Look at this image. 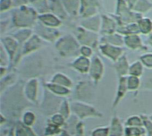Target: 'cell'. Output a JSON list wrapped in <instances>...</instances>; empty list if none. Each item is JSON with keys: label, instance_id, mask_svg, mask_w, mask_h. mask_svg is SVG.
I'll use <instances>...</instances> for the list:
<instances>
[{"label": "cell", "instance_id": "52a82bcc", "mask_svg": "<svg viewBox=\"0 0 152 136\" xmlns=\"http://www.w3.org/2000/svg\"><path fill=\"white\" fill-rule=\"evenodd\" d=\"M76 39H77L81 46H88L92 48H96L99 42H100V39L99 38L98 33L90 31L82 26L77 28Z\"/></svg>", "mask_w": 152, "mask_h": 136}, {"label": "cell", "instance_id": "4316f807", "mask_svg": "<svg viewBox=\"0 0 152 136\" xmlns=\"http://www.w3.org/2000/svg\"><path fill=\"white\" fill-rule=\"evenodd\" d=\"M50 83L59 84L62 86H64L66 88L72 89L73 87V82L64 74L63 73H56L55 74L52 78L50 79Z\"/></svg>", "mask_w": 152, "mask_h": 136}, {"label": "cell", "instance_id": "7a4b0ae2", "mask_svg": "<svg viewBox=\"0 0 152 136\" xmlns=\"http://www.w3.org/2000/svg\"><path fill=\"white\" fill-rule=\"evenodd\" d=\"M39 18L37 11L27 6H21L13 12V23L15 26L25 29L35 25L36 20Z\"/></svg>", "mask_w": 152, "mask_h": 136}, {"label": "cell", "instance_id": "4fadbf2b", "mask_svg": "<svg viewBox=\"0 0 152 136\" xmlns=\"http://www.w3.org/2000/svg\"><path fill=\"white\" fill-rule=\"evenodd\" d=\"M99 0H81L80 15L85 19L96 15L98 12Z\"/></svg>", "mask_w": 152, "mask_h": 136}, {"label": "cell", "instance_id": "cb8c5ba5", "mask_svg": "<svg viewBox=\"0 0 152 136\" xmlns=\"http://www.w3.org/2000/svg\"><path fill=\"white\" fill-rule=\"evenodd\" d=\"M124 46L132 50L143 49V43L139 35H128L124 36Z\"/></svg>", "mask_w": 152, "mask_h": 136}, {"label": "cell", "instance_id": "f1b7e54d", "mask_svg": "<svg viewBox=\"0 0 152 136\" xmlns=\"http://www.w3.org/2000/svg\"><path fill=\"white\" fill-rule=\"evenodd\" d=\"M49 9L52 10L53 14L58 16L59 18L66 16L67 13L63 6V3L60 2L59 0H51L49 4Z\"/></svg>", "mask_w": 152, "mask_h": 136}, {"label": "cell", "instance_id": "d4e9b609", "mask_svg": "<svg viewBox=\"0 0 152 136\" xmlns=\"http://www.w3.org/2000/svg\"><path fill=\"white\" fill-rule=\"evenodd\" d=\"M63 6L67 14L77 15L81 10V0H62Z\"/></svg>", "mask_w": 152, "mask_h": 136}, {"label": "cell", "instance_id": "c3c4849f", "mask_svg": "<svg viewBox=\"0 0 152 136\" xmlns=\"http://www.w3.org/2000/svg\"><path fill=\"white\" fill-rule=\"evenodd\" d=\"M138 0H127V5H128V7L132 10V8L134 7V6L136 5Z\"/></svg>", "mask_w": 152, "mask_h": 136}, {"label": "cell", "instance_id": "74e56055", "mask_svg": "<svg viewBox=\"0 0 152 136\" xmlns=\"http://www.w3.org/2000/svg\"><path fill=\"white\" fill-rule=\"evenodd\" d=\"M63 128L59 127L52 123H48L46 126L45 129V136H56L57 134H61V132H63Z\"/></svg>", "mask_w": 152, "mask_h": 136}, {"label": "cell", "instance_id": "7c38bea8", "mask_svg": "<svg viewBox=\"0 0 152 136\" xmlns=\"http://www.w3.org/2000/svg\"><path fill=\"white\" fill-rule=\"evenodd\" d=\"M1 42H2V46L4 47V48L6 49V51L7 52V54L10 57V62H13L16 56L20 44L13 36L2 37Z\"/></svg>", "mask_w": 152, "mask_h": 136}, {"label": "cell", "instance_id": "5b68a950", "mask_svg": "<svg viewBox=\"0 0 152 136\" xmlns=\"http://www.w3.org/2000/svg\"><path fill=\"white\" fill-rule=\"evenodd\" d=\"M93 82L83 81L79 82L74 90V99L76 101H82L91 104L95 99V86Z\"/></svg>", "mask_w": 152, "mask_h": 136}, {"label": "cell", "instance_id": "d6986e66", "mask_svg": "<svg viewBox=\"0 0 152 136\" xmlns=\"http://www.w3.org/2000/svg\"><path fill=\"white\" fill-rule=\"evenodd\" d=\"M39 21L45 26L50 28H57L62 25L61 19L52 13H45L39 15Z\"/></svg>", "mask_w": 152, "mask_h": 136}, {"label": "cell", "instance_id": "1f68e13d", "mask_svg": "<svg viewBox=\"0 0 152 136\" xmlns=\"http://www.w3.org/2000/svg\"><path fill=\"white\" fill-rule=\"evenodd\" d=\"M144 73V65L143 64L140 62V60L139 61H135L133 62L132 64H130V69H129V75L132 76H136L140 78L141 75Z\"/></svg>", "mask_w": 152, "mask_h": 136}, {"label": "cell", "instance_id": "7bdbcfd3", "mask_svg": "<svg viewBox=\"0 0 152 136\" xmlns=\"http://www.w3.org/2000/svg\"><path fill=\"white\" fill-rule=\"evenodd\" d=\"M0 53H1L0 54V64H1V66H3V67H7L8 63L10 62V57L3 46L1 47Z\"/></svg>", "mask_w": 152, "mask_h": 136}, {"label": "cell", "instance_id": "681fc988", "mask_svg": "<svg viewBox=\"0 0 152 136\" xmlns=\"http://www.w3.org/2000/svg\"><path fill=\"white\" fill-rule=\"evenodd\" d=\"M5 122H7V116H6L4 113L1 112V114H0V124L4 125Z\"/></svg>", "mask_w": 152, "mask_h": 136}, {"label": "cell", "instance_id": "7402d4cb", "mask_svg": "<svg viewBox=\"0 0 152 136\" xmlns=\"http://www.w3.org/2000/svg\"><path fill=\"white\" fill-rule=\"evenodd\" d=\"M45 88H47L51 93H53L54 95H56L57 97H66L72 93L71 89L66 88V87L62 86V85H59V84L50 83V82L47 83L45 84Z\"/></svg>", "mask_w": 152, "mask_h": 136}, {"label": "cell", "instance_id": "e575fe53", "mask_svg": "<svg viewBox=\"0 0 152 136\" xmlns=\"http://www.w3.org/2000/svg\"><path fill=\"white\" fill-rule=\"evenodd\" d=\"M147 132L145 128L142 127H128L125 126L124 136H146Z\"/></svg>", "mask_w": 152, "mask_h": 136}, {"label": "cell", "instance_id": "4dcf8cb0", "mask_svg": "<svg viewBox=\"0 0 152 136\" xmlns=\"http://www.w3.org/2000/svg\"><path fill=\"white\" fill-rule=\"evenodd\" d=\"M140 33L143 35H149L152 32V20L147 17H142L137 22Z\"/></svg>", "mask_w": 152, "mask_h": 136}, {"label": "cell", "instance_id": "ac0fdd59", "mask_svg": "<svg viewBox=\"0 0 152 136\" xmlns=\"http://www.w3.org/2000/svg\"><path fill=\"white\" fill-rule=\"evenodd\" d=\"M129 91L127 87V76L118 78V85H117V91L115 97V99L113 101V107H115L118 106V104L122 101V99L125 97L126 93Z\"/></svg>", "mask_w": 152, "mask_h": 136}, {"label": "cell", "instance_id": "836d02e7", "mask_svg": "<svg viewBox=\"0 0 152 136\" xmlns=\"http://www.w3.org/2000/svg\"><path fill=\"white\" fill-rule=\"evenodd\" d=\"M151 8H152V4L148 0H138L136 5L132 8V11L141 15L142 13H147Z\"/></svg>", "mask_w": 152, "mask_h": 136}, {"label": "cell", "instance_id": "d590c367", "mask_svg": "<svg viewBox=\"0 0 152 136\" xmlns=\"http://www.w3.org/2000/svg\"><path fill=\"white\" fill-rule=\"evenodd\" d=\"M124 126H128V127H142L143 126L142 116H136V115L129 116L125 120Z\"/></svg>", "mask_w": 152, "mask_h": 136}, {"label": "cell", "instance_id": "f546056e", "mask_svg": "<svg viewBox=\"0 0 152 136\" xmlns=\"http://www.w3.org/2000/svg\"><path fill=\"white\" fill-rule=\"evenodd\" d=\"M32 35H33L32 34V31L31 29L25 28V29H21V30L17 31L16 33H15L12 36L18 41V43L21 46H23Z\"/></svg>", "mask_w": 152, "mask_h": 136}, {"label": "cell", "instance_id": "9c48e42d", "mask_svg": "<svg viewBox=\"0 0 152 136\" xmlns=\"http://www.w3.org/2000/svg\"><path fill=\"white\" fill-rule=\"evenodd\" d=\"M35 31L39 37L50 42L57 41L60 36V33L56 29L45 26L40 22L35 24Z\"/></svg>", "mask_w": 152, "mask_h": 136}, {"label": "cell", "instance_id": "b9f144b4", "mask_svg": "<svg viewBox=\"0 0 152 136\" xmlns=\"http://www.w3.org/2000/svg\"><path fill=\"white\" fill-rule=\"evenodd\" d=\"M140 60L143 64L144 67L152 69V53H146L141 55Z\"/></svg>", "mask_w": 152, "mask_h": 136}, {"label": "cell", "instance_id": "f5cc1de1", "mask_svg": "<svg viewBox=\"0 0 152 136\" xmlns=\"http://www.w3.org/2000/svg\"><path fill=\"white\" fill-rule=\"evenodd\" d=\"M148 44L152 47V32L149 34V37H148Z\"/></svg>", "mask_w": 152, "mask_h": 136}, {"label": "cell", "instance_id": "d6a6232c", "mask_svg": "<svg viewBox=\"0 0 152 136\" xmlns=\"http://www.w3.org/2000/svg\"><path fill=\"white\" fill-rule=\"evenodd\" d=\"M37 121V116L35 113L31 110H26L22 115V124L27 127H32Z\"/></svg>", "mask_w": 152, "mask_h": 136}, {"label": "cell", "instance_id": "ba28073f", "mask_svg": "<svg viewBox=\"0 0 152 136\" xmlns=\"http://www.w3.org/2000/svg\"><path fill=\"white\" fill-rule=\"evenodd\" d=\"M105 74V65L100 59L99 56H95L91 59V68L89 75L91 79V82H93L96 85L102 80Z\"/></svg>", "mask_w": 152, "mask_h": 136}, {"label": "cell", "instance_id": "f6af8a7d", "mask_svg": "<svg viewBox=\"0 0 152 136\" xmlns=\"http://www.w3.org/2000/svg\"><path fill=\"white\" fill-rule=\"evenodd\" d=\"M142 119H143V127L145 128L148 136H152V120L145 116H142Z\"/></svg>", "mask_w": 152, "mask_h": 136}, {"label": "cell", "instance_id": "603a6c76", "mask_svg": "<svg viewBox=\"0 0 152 136\" xmlns=\"http://www.w3.org/2000/svg\"><path fill=\"white\" fill-rule=\"evenodd\" d=\"M100 43L110 44L116 47H123L124 45V37L117 32L107 36H102L100 38Z\"/></svg>", "mask_w": 152, "mask_h": 136}, {"label": "cell", "instance_id": "60d3db41", "mask_svg": "<svg viewBox=\"0 0 152 136\" xmlns=\"http://www.w3.org/2000/svg\"><path fill=\"white\" fill-rule=\"evenodd\" d=\"M91 136H110L109 126L96 127L91 132Z\"/></svg>", "mask_w": 152, "mask_h": 136}, {"label": "cell", "instance_id": "30bf717a", "mask_svg": "<svg viewBox=\"0 0 152 136\" xmlns=\"http://www.w3.org/2000/svg\"><path fill=\"white\" fill-rule=\"evenodd\" d=\"M99 48L100 53L104 56H106L107 58H108L109 60H111L114 63H115L120 57H122L124 55L123 48L113 46L110 44L100 43L99 45Z\"/></svg>", "mask_w": 152, "mask_h": 136}, {"label": "cell", "instance_id": "7dc6e473", "mask_svg": "<svg viewBox=\"0 0 152 136\" xmlns=\"http://www.w3.org/2000/svg\"><path fill=\"white\" fill-rule=\"evenodd\" d=\"M13 5V0H0V10L1 12H5L8 9Z\"/></svg>", "mask_w": 152, "mask_h": 136}, {"label": "cell", "instance_id": "11a10c76", "mask_svg": "<svg viewBox=\"0 0 152 136\" xmlns=\"http://www.w3.org/2000/svg\"><path fill=\"white\" fill-rule=\"evenodd\" d=\"M125 1H127V0H125Z\"/></svg>", "mask_w": 152, "mask_h": 136}, {"label": "cell", "instance_id": "8992f818", "mask_svg": "<svg viewBox=\"0 0 152 136\" xmlns=\"http://www.w3.org/2000/svg\"><path fill=\"white\" fill-rule=\"evenodd\" d=\"M63 99H61V97L54 95L47 88H45L43 101L41 103L42 113H44L46 116H52L56 113H58Z\"/></svg>", "mask_w": 152, "mask_h": 136}, {"label": "cell", "instance_id": "ee69618b", "mask_svg": "<svg viewBox=\"0 0 152 136\" xmlns=\"http://www.w3.org/2000/svg\"><path fill=\"white\" fill-rule=\"evenodd\" d=\"M15 136H29L26 126H24L22 123L18 122L15 126Z\"/></svg>", "mask_w": 152, "mask_h": 136}, {"label": "cell", "instance_id": "db71d44e", "mask_svg": "<svg viewBox=\"0 0 152 136\" xmlns=\"http://www.w3.org/2000/svg\"><path fill=\"white\" fill-rule=\"evenodd\" d=\"M27 1H29L30 3H37L39 1V0H27Z\"/></svg>", "mask_w": 152, "mask_h": 136}, {"label": "cell", "instance_id": "bcb514c9", "mask_svg": "<svg viewBox=\"0 0 152 136\" xmlns=\"http://www.w3.org/2000/svg\"><path fill=\"white\" fill-rule=\"evenodd\" d=\"M80 55L83 56L90 58L93 55V49H92V48L88 47V46H81Z\"/></svg>", "mask_w": 152, "mask_h": 136}, {"label": "cell", "instance_id": "816d5d0a", "mask_svg": "<svg viewBox=\"0 0 152 136\" xmlns=\"http://www.w3.org/2000/svg\"><path fill=\"white\" fill-rule=\"evenodd\" d=\"M60 136H72V135L70 134V132H68L67 130L64 129V130H63V132H61Z\"/></svg>", "mask_w": 152, "mask_h": 136}, {"label": "cell", "instance_id": "8d00e7d4", "mask_svg": "<svg viewBox=\"0 0 152 136\" xmlns=\"http://www.w3.org/2000/svg\"><path fill=\"white\" fill-rule=\"evenodd\" d=\"M58 113H60L66 120H68L70 118V116L72 114V110H71V104L69 103V101L66 99H64L61 105H60V107H59V110H58Z\"/></svg>", "mask_w": 152, "mask_h": 136}, {"label": "cell", "instance_id": "ab89813d", "mask_svg": "<svg viewBox=\"0 0 152 136\" xmlns=\"http://www.w3.org/2000/svg\"><path fill=\"white\" fill-rule=\"evenodd\" d=\"M50 123L59 126V127H64L65 125V123H66V119L60 114V113H56L54 115L51 116L50 117V120H49Z\"/></svg>", "mask_w": 152, "mask_h": 136}, {"label": "cell", "instance_id": "8fae6325", "mask_svg": "<svg viewBox=\"0 0 152 136\" xmlns=\"http://www.w3.org/2000/svg\"><path fill=\"white\" fill-rule=\"evenodd\" d=\"M23 92L25 98L31 103L37 104L38 93H39V80L38 78L32 77L29 79L23 86Z\"/></svg>", "mask_w": 152, "mask_h": 136}, {"label": "cell", "instance_id": "6da1fadb", "mask_svg": "<svg viewBox=\"0 0 152 136\" xmlns=\"http://www.w3.org/2000/svg\"><path fill=\"white\" fill-rule=\"evenodd\" d=\"M27 104L31 105V103L25 98L23 88L21 89L18 83L10 87L1 94L2 111L7 108L10 116L15 115V116H16L17 114H22L23 108L28 106Z\"/></svg>", "mask_w": 152, "mask_h": 136}, {"label": "cell", "instance_id": "9a60e30c", "mask_svg": "<svg viewBox=\"0 0 152 136\" xmlns=\"http://www.w3.org/2000/svg\"><path fill=\"white\" fill-rule=\"evenodd\" d=\"M91 64V60L90 58L83 56H79L70 64V65L73 70L78 72L79 74L86 75L89 74L90 72Z\"/></svg>", "mask_w": 152, "mask_h": 136}, {"label": "cell", "instance_id": "2e32d148", "mask_svg": "<svg viewBox=\"0 0 152 136\" xmlns=\"http://www.w3.org/2000/svg\"><path fill=\"white\" fill-rule=\"evenodd\" d=\"M41 38L37 34H33L21 48V56H26L37 51L41 47Z\"/></svg>", "mask_w": 152, "mask_h": 136}, {"label": "cell", "instance_id": "83f0119b", "mask_svg": "<svg viewBox=\"0 0 152 136\" xmlns=\"http://www.w3.org/2000/svg\"><path fill=\"white\" fill-rule=\"evenodd\" d=\"M16 81H17V75H14V74L7 75L5 77L1 78V83H0L1 94L3 92H5L7 89H9L10 87H12L15 84H16Z\"/></svg>", "mask_w": 152, "mask_h": 136}, {"label": "cell", "instance_id": "f35d334b", "mask_svg": "<svg viewBox=\"0 0 152 136\" xmlns=\"http://www.w3.org/2000/svg\"><path fill=\"white\" fill-rule=\"evenodd\" d=\"M140 86V79L136 76L128 75L127 76V87L129 91H137Z\"/></svg>", "mask_w": 152, "mask_h": 136}, {"label": "cell", "instance_id": "5bb4252c", "mask_svg": "<svg viewBox=\"0 0 152 136\" xmlns=\"http://www.w3.org/2000/svg\"><path fill=\"white\" fill-rule=\"evenodd\" d=\"M101 18H102V23H101V28L99 33L102 36H107L115 33L118 28V23L115 21V19L107 15H102Z\"/></svg>", "mask_w": 152, "mask_h": 136}, {"label": "cell", "instance_id": "484cf974", "mask_svg": "<svg viewBox=\"0 0 152 136\" xmlns=\"http://www.w3.org/2000/svg\"><path fill=\"white\" fill-rule=\"evenodd\" d=\"M117 33L124 36H128V35H139L140 33L139 25L137 23H129L126 25H122V26H118Z\"/></svg>", "mask_w": 152, "mask_h": 136}, {"label": "cell", "instance_id": "ffe728a7", "mask_svg": "<svg viewBox=\"0 0 152 136\" xmlns=\"http://www.w3.org/2000/svg\"><path fill=\"white\" fill-rule=\"evenodd\" d=\"M114 67H115V73H116L118 78L128 76L130 64H129L128 58H127L126 55H124L115 63H114Z\"/></svg>", "mask_w": 152, "mask_h": 136}, {"label": "cell", "instance_id": "3957f363", "mask_svg": "<svg viewBox=\"0 0 152 136\" xmlns=\"http://www.w3.org/2000/svg\"><path fill=\"white\" fill-rule=\"evenodd\" d=\"M56 48L64 57L76 56L80 54L81 45L77 39L72 35H65L61 37L56 42Z\"/></svg>", "mask_w": 152, "mask_h": 136}, {"label": "cell", "instance_id": "277c9868", "mask_svg": "<svg viewBox=\"0 0 152 136\" xmlns=\"http://www.w3.org/2000/svg\"><path fill=\"white\" fill-rule=\"evenodd\" d=\"M71 110H72V114H73L80 120H84L91 117L99 118L103 116V114L99 112L94 106L82 101L72 102Z\"/></svg>", "mask_w": 152, "mask_h": 136}, {"label": "cell", "instance_id": "44dd1931", "mask_svg": "<svg viewBox=\"0 0 152 136\" xmlns=\"http://www.w3.org/2000/svg\"><path fill=\"white\" fill-rule=\"evenodd\" d=\"M125 126L123 124L121 119L116 116H113L110 121L109 132L110 136H124Z\"/></svg>", "mask_w": 152, "mask_h": 136}, {"label": "cell", "instance_id": "e0dca14e", "mask_svg": "<svg viewBox=\"0 0 152 136\" xmlns=\"http://www.w3.org/2000/svg\"><path fill=\"white\" fill-rule=\"evenodd\" d=\"M101 23H102V18L99 15H94L89 18H85L84 20L82 21L81 26L83 27L84 29L93 31V32H99L100 28H101Z\"/></svg>", "mask_w": 152, "mask_h": 136}, {"label": "cell", "instance_id": "f907efd6", "mask_svg": "<svg viewBox=\"0 0 152 136\" xmlns=\"http://www.w3.org/2000/svg\"><path fill=\"white\" fill-rule=\"evenodd\" d=\"M7 136H15V127H12V128H11V129L8 131V132H7Z\"/></svg>", "mask_w": 152, "mask_h": 136}]
</instances>
